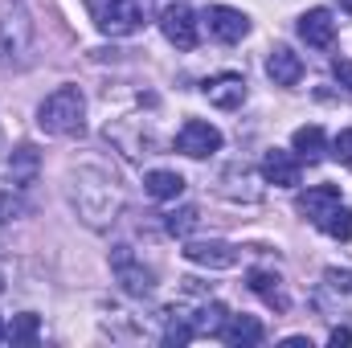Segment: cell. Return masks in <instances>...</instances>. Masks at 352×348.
<instances>
[{"instance_id": "1", "label": "cell", "mask_w": 352, "mask_h": 348, "mask_svg": "<svg viewBox=\"0 0 352 348\" xmlns=\"http://www.w3.org/2000/svg\"><path fill=\"white\" fill-rule=\"evenodd\" d=\"M70 205L78 209V217L90 230H107L123 213V184L115 173L98 164H82L70 173Z\"/></svg>"}, {"instance_id": "2", "label": "cell", "mask_w": 352, "mask_h": 348, "mask_svg": "<svg viewBox=\"0 0 352 348\" xmlns=\"http://www.w3.org/2000/svg\"><path fill=\"white\" fill-rule=\"evenodd\" d=\"M37 127L58 140H74L87 131V94L78 87H58L41 98L37 107Z\"/></svg>"}, {"instance_id": "3", "label": "cell", "mask_w": 352, "mask_h": 348, "mask_svg": "<svg viewBox=\"0 0 352 348\" xmlns=\"http://www.w3.org/2000/svg\"><path fill=\"white\" fill-rule=\"evenodd\" d=\"M87 8L102 37H131L156 17V0H87Z\"/></svg>"}, {"instance_id": "4", "label": "cell", "mask_w": 352, "mask_h": 348, "mask_svg": "<svg viewBox=\"0 0 352 348\" xmlns=\"http://www.w3.org/2000/svg\"><path fill=\"white\" fill-rule=\"evenodd\" d=\"M33 54V17L25 4H4L0 8V70L25 66Z\"/></svg>"}, {"instance_id": "5", "label": "cell", "mask_w": 352, "mask_h": 348, "mask_svg": "<svg viewBox=\"0 0 352 348\" xmlns=\"http://www.w3.org/2000/svg\"><path fill=\"white\" fill-rule=\"evenodd\" d=\"M111 270H115L119 287H123L127 295H135V299H144V295H152V291H156V274L135 259V250H131V246H115V250H111Z\"/></svg>"}, {"instance_id": "6", "label": "cell", "mask_w": 352, "mask_h": 348, "mask_svg": "<svg viewBox=\"0 0 352 348\" xmlns=\"http://www.w3.org/2000/svg\"><path fill=\"white\" fill-rule=\"evenodd\" d=\"M176 152L188 156V160H205V156L221 152V131L205 119H184L180 131H176Z\"/></svg>"}, {"instance_id": "7", "label": "cell", "mask_w": 352, "mask_h": 348, "mask_svg": "<svg viewBox=\"0 0 352 348\" xmlns=\"http://www.w3.org/2000/svg\"><path fill=\"white\" fill-rule=\"evenodd\" d=\"M160 33L173 41L176 50H192L197 45V33H201V21H197V12L184 0H176V4H168L160 12Z\"/></svg>"}, {"instance_id": "8", "label": "cell", "mask_w": 352, "mask_h": 348, "mask_svg": "<svg viewBox=\"0 0 352 348\" xmlns=\"http://www.w3.org/2000/svg\"><path fill=\"white\" fill-rule=\"evenodd\" d=\"M205 25H209V33H213L217 41H226V45H238V41L250 33V17H246L242 8H230V4H209V8H205Z\"/></svg>"}, {"instance_id": "9", "label": "cell", "mask_w": 352, "mask_h": 348, "mask_svg": "<svg viewBox=\"0 0 352 348\" xmlns=\"http://www.w3.org/2000/svg\"><path fill=\"white\" fill-rule=\"evenodd\" d=\"M184 259L192 262V266L230 270V266H238L242 250H238L234 242H217V238H209V242H184Z\"/></svg>"}, {"instance_id": "10", "label": "cell", "mask_w": 352, "mask_h": 348, "mask_svg": "<svg viewBox=\"0 0 352 348\" xmlns=\"http://www.w3.org/2000/svg\"><path fill=\"white\" fill-rule=\"evenodd\" d=\"M205 98L217 107V111H238L242 102H246V78L242 74H234V70H226V74H213V78H205Z\"/></svg>"}, {"instance_id": "11", "label": "cell", "mask_w": 352, "mask_h": 348, "mask_svg": "<svg viewBox=\"0 0 352 348\" xmlns=\"http://www.w3.org/2000/svg\"><path fill=\"white\" fill-rule=\"evenodd\" d=\"M263 336H266V328L258 316H226V324L217 328V340L230 348H254V345H263Z\"/></svg>"}, {"instance_id": "12", "label": "cell", "mask_w": 352, "mask_h": 348, "mask_svg": "<svg viewBox=\"0 0 352 348\" xmlns=\"http://www.w3.org/2000/svg\"><path fill=\"white\" fill-rule=\"evenodd\" d=\"M299 37L311 50H332V41H336V17L328 8H307L299 17Z\"/></svg>"}, {"instance_id": "13", "label": "cell", "mask_w": 352, "mask_h": 348, "mask_svg": "<svg viewBox=\"0 0 352 348\" xmlns=\"http://www.w3.org/2000/svg\"><path fill=\"white\" fill-rule=\"evenodd\" d=\"M266 78H270L274 87H299V78H303V58H299L291 45H274V50L266 54Z\"/></svg>"}, {"instance_id": "14", "label": "cell", "mask_w": 352, "mask_h": 348, "mask_svg": "<svg viewBox=\"0 0 352 348\" xmlns=\"http://www.w3.org/2000/svg\"><path fill=\"white\" fill-rule=\"evenodd\" d=\"M299 176H303V168H299V156H295V152L270 148V152L263 156V180H266V184L295 188V184H299Z\"/></svg>"}, {"instance_id": "15", "label": "cell", "mask_w": 352, "mask_h": 348, "mask_svg": "<svg viewBox=\"0 0 352 348\" xmlns=\"http://www.w3.org/2000/svg\"><path fill=\"white\" fill-rule=\"evenodd\" d=\"M336 205H340V188H336V184H316V188H307V193L295 197V209H299L311 226H320Z\"/></svg>"}, {"instance_id": "16", "label": "cell", "mask_w": 352, "mask_h": 348, "mask_svg": "<svg viewBox=\"0 0 352 348\" xmlns=\"http://www.w3.org/2000/svg\"><path fill=\"white\" fill-rule=\"evenodd\" d=\"M246 279H250V291H254L258 299H266L274 312H287V291H283V279H278L274 270H266V266H254Z\"/></svg>"}, {"instance_id": "17", "label": "cell", "mask_w": 352, "mask_h": 348, "mask_svg": "<svg viewBox=\"0 0 352 348\" xmlns=\"http://www.w3.org/2000/svg\"><path fill=\"white\" fill-rule=\"evenodd\" d=\"M291 152H295L299 160H307V164H316V160H324V152H328V140H324V127H316V123H307V127H299V131L291 135Z\"/></svg>"}, {"instance_id": "18", "label": "cell", "mask_w": 352, "mask_h": 348, "mask_svg": "<svg viewBox=\"0 0 352 348\" xmlns=\"http://www.w3.org/2000/svg\"><path fill=\"white\" fill-rule=\"evenodd\" d=\"M144 188H148L152 201H176L184 193V176L173 173V168H156V173L144 176Z\"/></svg>"}, {"instance_id": "19", "label": "cell", "mask_w": 352, "mask_h": 348, "mask_svg": "<svg viewBox=\"0 0 352 348\" xmlns=\"http://www.w3.org/2000/svg\"><path fill=\"white\" fill-rule=\"evenodd\" d=\"M180 316L188 320L192 336H217V328L226 324V316H230V312H226L221 303H201V307H197L192 316H188V312H180Z\"/></svg>"}, {"instance_id": "20", "label": "cell", "mask_w": 352, "mask_h": 348, "mask_svg": "<svg viewBox=\"0 0 352 348\" xmlns=\"http://www.w3.org/2000/svg\"><path fill=\"white\" fill-rule=\"evenodd\" d=\"M37 336H41V320L33 312L12 316V324L4 328V340H12V345H37Z\"/></svg>"}, {"instance_id": "21", "label": "cell", "mask_w": 352, "mask_h": 348, "mask_svg": "<svg viewBox=\"0 0 352 348\" xmlns=\"http://www.w3.org/2000/svg\"><path fill=\"white\" fill-rule=\"evenodd\" d=\"M197 226H201V213H197V205H180V209H173V213L164 217V230H168L173 238H188Z\"/></svg>"}, {"instance_id": "22", "label": "cell", "mask_w": 352, "mask_h": 348, "mask_svg": "<svg viewBox=\"0 0 352 348\" xmlns=\"http://www.w3.org/2000/svg\"><path fill=\"white\" fill-rule=\"evenodd\" d=\"M320 230H324L328 238H336V242H349L352 238V209L349 205H336V209L320 221Z\"/></svg>"}, {"instance_id": "23", "label": "cell", "mask_w": 352, "mask_h": 348, "mask_svg": "<svg viewBox=\"0 0 352 348\" xmlns=\"http://www.w3.org/2000/svg\"><path fill=\"white\" fill-rule=\"evenodd\" d=\"M33 173H37V148H33V144H21V148L12 152V176L21 180V188H29Z\"/></svg>"}, {"instance_id": "24", "label": "cell", "mask_w": 352, "mask_h": 348, "mask_svg": "<svg viewBox=\"0 0 352 348\" xmlns=\"http://www.w3.org/2000/svg\"><path fill=\"white\" fill-rule=\"evenodd\" d=\"M328 152H332V160H336V164H352V127H344V131H336V135H332Z\"/></svg>"}, {"instance_id": "25", "label": "cell", "mask_w": 352, "mask_h": 348, "mask_svg": "<svg viewBox=\"0 0 352 348\" xmlns=\"http://www.w3.org/2000/svg\"><path fill=\"white\" fill-rule=\"evenodd\" d=\"M332 78L344 90H352V58H336V62H332Z\"/></svg>"}, {"instance_id": "26", "label": "cell", "mask_w": 352, "mask_h": 348, "mask_svg": "<svg viewBox=\"0 0 352 348\" xmlns=\"http://www.w3.org/2000/svg\"><path fill=\"white\" fill-rule=\"evenodd\" d=\"M16 209H21V205H16V197H12L8 188H0V226H4V221H12V217H16Z\"/></svg>"}, {"instance_id": "27", "label": "cell", "mask_w": 352, "mask_h": 348, "mask_svg": "<svg viewBox=\"0 0 352 348\" xmlns=\"http://www.w3.org/2000/svg\"><path fill=\"white\" fill-rule=\"evenodd\" d=\"M336 291H352V270H336V266H328V274H324Z\"/></svg>"}, {"instance_id": "28", "label": "cell", "mask_w": 352, "mask_h": 348, "mask_svg": "<svg viewBox=\"0 0 352 348\" xmlns=\"http://www.w3.org/2000/svg\"><path fill=\"white\" fill-rule=\"evenodd\" d=\"M328 345H336V348L344 345V348H349V345H352V332H349V328H332V336H328Z\"/></svg>"}, {"instance_id": "29", "label": "cell", "mask_w": 352, "mask_h": 348, "mask_svg": "<svg viewBox=\"0 0 352 348\" xmlns=\"http://www.w3.org/2000/svg\"><path fill=\"white\" fill-rule=\"evenodd\" d=\"M283 348H311V340H307V336H287Z\"/></svg>"}, {"instance_id": "30", "label": "cell", "mask_w": 352, "mask_h": 348, "mask_svg": "<svg viewBox=\"0 0 352 348\" xmlns=\"http://www.w3.org/2000/svg\"><path fill=\"white\" fill-rule=\"evenodd\" d=\"M0 340H4V324H0Z\"/></svg>"}, {"instance_id": "31", "label": "cell", "mask_w": 352, "mask_h": 348, "mask_svg": "<svg viewBox=\"0 0 352 348\" xmlns=\"http://www.w3.org/2000/svg\"><path fill=\"white\" fill-rule=\"evenodd\" d=\"M0 144H4V135H0Z\"/></svg>"}]
</instances>
